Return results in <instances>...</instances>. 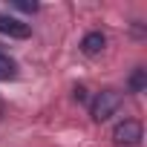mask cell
Here are the masks:
<instances>
[{
  "mask_svg": "<svg viewBox=\"0 0 147 147\" xmlns=\"http://www.w3.org/2000/svg\"><path fill=\"white\" fill-rule=\"evenodd\" d=\"M118 107H121V92H115V90H101V92L92 98V104H90V115H92L95 121H107Z\"/></svg>",
  "mask_w": 147,
  "mask_h": 147,
  "instance_id": "cell-1",
  "label": "cell"
},
{
  "mask_svg": "<svg viewBox=\"0 0 147 147\" xmlns=\"http://www.w3.org/2000/svg\"><path fill=\"white\" fill-rule=\"evenodd\" d=\"M141 138H144V130H141V121H136V118H127L113 130V141L121 147H136V144H141Z\"/></svg>",
  "mask_w": 147,
  "mask_h": 147,
  "instance_id": "cell-2",
  "label": "cell"
},
{
  "mask_svg": "<svg viewBox=\"0 0 147 147\" xmlns=\"http://www.w3.org/2000/svg\"><path fill=\"white\" fill-rule=\"evenodd\" d=\"M0 35H9V38H29L32 35V26L12 18V15H3L0 12Z\"/></svg>",
  "mask_w": 147,
  "mask_h": 147,
  "instance_id": "cell-3",
  "label": "cell"
},
{
  "mask_svg": "<svg viewBox=\"0 0 147 147\" xmlns=\"http://www.w3.org/2000/svg\"><path fill=\"white\" fill-rule=\"evenodd\" d=\"M104 46H107V38H104L101 32H90V35H84V40H81V52H84V55H98Z\"/></svg>",
  "mask_w": 147,
  "mask_h": 147,
  "instance_id": "cell-4",
  "label": "cell"
},
{
  "mask_svg": "<svg viewBox=\"0 0 147 147\" xmlns=\"http://www.w3.org/2000/svg\"><path fill=\"white\" fill-rule=\"evenodd\" d=\"M12 78H18V63L6 52H0V81H12Z\"/></svg>",
  "mask_w": 147,
  "mask_h": 147,
  "instance_id": "cell-5",
  "label": "cell"
},
{
  "mask_svg": "<svg viewBox=\"0 0 147 147\" xmlns=\"http://www.w3.org/2000/svg\"><path fill=\"white\" fill-rule=\"evenodd\" d=\"M144 87H147V69H136L133 72V78H130V90L133 92H144Z\"/></svg>",
  "mask_w": 147,
  "mask_h": 147,
  "instance_id": "cell-6",
  "label": "cell"
},
{
  "mask_svg": "<svg viewBox=\"0 0 147 147\" xmlns=\"http://www.w3.org/2000/svg\"><path fill=\"white\" fill-rule=\"evenodd\" d=\"M12 6L20 12H38V3H29V0H12Z\"/></svg>",
  "mask_w": 147,
  "mask_h": 147,
  "instance_id": "cell-7",
  "label": "cell"
},
{
  "mask_svg": "<svg viewBox=\"0 0 147 147\" xmlns=\"http://www.w3.org/2000/svg\"><path fill=\"white\" fill-rule=\"evenodd\" d=\"M0 110H3V104H0Z\"/></svg>",
  "mask_w": 147,
  "mask_h": 147,
  "instance_id": "cell-8",
  "label": "cell"
}]
</instances>
